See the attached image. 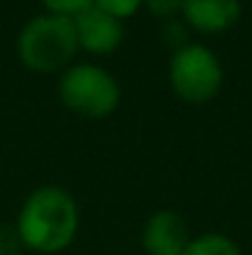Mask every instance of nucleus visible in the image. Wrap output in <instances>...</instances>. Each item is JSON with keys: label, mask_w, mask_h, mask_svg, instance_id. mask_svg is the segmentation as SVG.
Returning <instances> with one entry per match:
<instances>
[{"label": "nucleus", "mask_w": 252, "mask_h": 255, "mask_svg": "<svg viewBox=\"0 0 252 255\" xmlns=\"http://www.w3.org/2000/svg\"><path fill=\"white\" fill-rule=\"evenodd\" d=\"M15 226L27 251L60 253L77 236L80 208L70 191L60 186H40L25 198Z\"/></svg>", "instance_id": "nucleus-1"}, {"label": "nucleus", "mask_w": 252, "mask_h": 255, "mask_svg": "<svg viewBox=\"0 0 252 255\" xmlns=\"http://www.w3.org/2000/svg\"><path fill=\"white\" fill-rule=\"evenodd\" d=\"M80 50L75 20L57 12L30 17L17 32V55L32 72H65Z\"/></svg>", "instance_id": "nucleus-2"}, {"label": "nucleus", "mask_w": 252, "mask_h": 255, "mask_svg": "<svg viewBox=\"0 0 252 255\" xmlns=\"http://www.w3.org/2000/svg\"><path fill=\"white\" fill-rule=\"evenodd\" d=\"M57 94L62 104L89 119L109 117L121 99V87L111 72L99 65H70L57 85Z\"/></svg>", "instance_id": "nucleus-3"}, {"label": "nucleus", "mask_w": 252, "mask_h": 255, "mask_svg": "<svg viewBox=\"0 0 252 255\" xmlns=\"http://www.w3.org/2000/svg\"><path fill=\"white\" fill-rule=\"evenodd\" d=\"M170 89L190 104L210 102L223 87V65L218 55L203 45H185L170 55L168 65Z\"/></svg>", "instance_id": "nucleus-4"}, {"label": "nucleus", "mask_w": 252, "mask_h": 255, "mask_svg": "<svg viewBox=\"0 0 252 255\" xmlns=\"http://www.w3.org/2000/svg\"><path fill=\"white\" fill-rule=\"evenodd\" d=\"M72 20H75L80 47H84L86 52L109 55V52L119 50V45L124 42V25H121V20L109 15V12H104V10H99L96 5L82 10Z\"/></svg>", "instance_id": "nucleus-5"}, {"label": "nucleus", "mask_w": 252, "mask_h": 255, "mask_svg": "<svg viewBox=\"0 0 252 255\" xmlns=\"http://www.w3.org/2000/svg\"><path fill=\"white\" fill-rule=\"evenodd\" d=\"M190 236L183 216L170 208H161L149 216L144 226V248L149 255H183Z\"/></svg>", "instance_id": "nucleus-6"}, {"label": "nucleus", "mask_w": 252, "mask_h": 255, "mask_svg": "<svg viewBox=\"0 0 252 255\" xmlns=\"http://www.w3.org/2000/svg\"><path fill=\"white\" fill-rule=\"evenodd\" d=\"M240 0H183V20L198 32H225L240 20Z\"/></svg>", "instance_id": "nucleus-7"}, {"label": "nucleus", "mask_w": 252, "mask_h": 255, "mask_svg": "<svg viewBox=\"0 0 252 255\" xmlns=\"http://www.w3.org/2000/svg\"><path fill=\"white\" fill-rule=\"evenodd\" d=\"M183 255H243L238 243L223 233H205L198 238H190Z\"/></svg>", "instance_id": "nucleus-8"}, {"label": "nucleus", "mask_w": 252, "mask_h": 255, "mask_svg": "<svg viewBox=\"0 0 252 255\" xmlns=\"http://www.w3.org/2000/svg\"><path fill=\"white\" fill-rule=\"evenodd\" d=\"M161 40L164 45L170 47L173 52L183 50L185 45H190V35H188V27H185V20H178V17H170L161 25Z\"/></svg>", "instance_id": "nucleus-9"}, {"label": "nucleus", "mask_w": 252, "mask_h": 255, "mask_svg": "<svg viewBox=\"0 0 252 255\" xmlns=\"http://www.w3.org/2000/svg\"><path fill=\"white\" fill-rule=\"evenodd\" d=\"M94 5L99 10H104V12L119 17V20H124V17H131L144 5V0H94Z\"/></svg>", "instance_id": "nucleus-10"}, {"label": "nucleus", "mask_w": 252, "mask_h": 255, "mask_svg": "<svg viewBox=\"0 0 252 255\" xmlns=\"http://www.w3.org/2000/svg\"><path fill=\"white\" fill-rule=\"evenodd\" d=\"M25 251V243L20 238L17 226L0 223V255H20Z\"/></svg>", "instance_id": "nucleus-11"}, {"label": "nucleus", "mask_w": 252, "mask_h": 255, "mask_svg": "<svg viewBox=\"0 0 252 255\" xmlns=\"http://www.w3.org/2000/svg\"><path fill=\"white\" fill-rule=\"evenodd\" d=\"M47 12H57V15H67V17H75L80 15L82 10L91 7L94 0H42Z\"/></svg>", "instance_id": "nucleus-12"}, {"label": "nucleus", "mask_w": 252, "mask_h": 255, "mask_svg": "<svg viewBox=\"0 0 252 255\" xmlns=\"http://www.w3.org/2000/svg\"><path fill=\"white\" fill-rule=\"evenodd\" d=\"M144 5L151 15L164 17V20L178 17L180 10H183V0H144Z\"/></svg>", "instance_id": "nucleus-13"}]
</instances>
